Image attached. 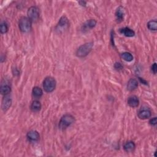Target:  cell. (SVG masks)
I'll use <instances>...</instances> for the list:
<instances>
[{
  "label": "cell",
  "mask_w": 157,
  "mask_h": 157,
  "mask_svg": "<svg viewBox=\"0 0 157 157\" xmlns=\"http://www.w3.org/2000/svg\"><path fill=\"white\" fill-rule=\"evenodd\" d=\"M74 121L75 118L73 115L70 114H65L61 118L59 121L58 128L62 130H65L69 126H70L73 124H74Z\"/></svg>",
  "instance_id": "1"
},
{
  "label": "cell",
  "mask_w": 157,
  "mask_h": 157,
  "mask_svg": "<svg viewBox=\"0 0 157 157\" xmlns=\"http://www.w3.org/2000/svg\"><path fill=\"white\" fill-rule=\"evenodd\" d=\"M93 47V43L86 42L78 47L76 51V55L79 58H84L89 54Z\"/></svg>",
  "instance_id": "2"
},
{
  "label": "cell",
  "mask_w": 157,
  "mask_h": 157,
  "mask_svg": "<svg viewBox=\"0 0 157 157\" xmlns=\"http://www.w3.org/2000/svg\"><path fill=\"white\" fill-rule=\"evenodd\" d=\"M57 82L55 78L49 76L44 78L43 81L42 86L44 91L47 93H52L56 88Z\"/></svg>",
  "instance_id": "3"
},
{
  "label": "cell",
  "mask_w": 157,
  "mask_h": 157,
  "mask_svg": "<svg viewBox=\"0 0 157 157\" xmlns=\"http://www.w3.org/2000/svg\"><path fill=\"white\" fill-rule=\"evenodd\" d=\"M31 20L27 17H22L19 21V27L20 30L24 33H28L31 30Z\"/></svg>",
  "instance_id": "4"
},
{
  "label": "cell",
  "mask_w": 157,
  "mask_h": 157,
  "mask_svg": "<svg viewBox=\"0 0 157 157\" xmlns=\"http://www.w3.org/2000/svg\"><path fill=\"white\" fill-rule=\"evenodd\" d=\"M40 16L39 8L36 6L30 7L27 11V17L32 23H36L38 21Z\"/></svg>",
  "instance_id": "5"
},
{
  "label": "cell",
  "mask_w": 157,
  "mask_h": 157,
  "mask_svg": "<svg viewBox=\"0 0 157 157\" xmlns=\"http://www.w3.org/2000/svg\"><path fill=\"white\" fill-rule=\"evenodd\" d=\"M152 116V111L149 108L143 106L137 112V117L141 120H146Z\"/></svg>",
  "instance_id": "6"
},
{
  "label": "cell",
  "mask_w": 157,
  "mask_h": 157,
  "mask_svg": "<svg viewBox=\"0 0 157 157\" xmlns=\"http://www.w3.org/2000/svg\"><path fill=\"white\" fill-rule=\"evenodd\" d=\"M69 27V20L66 16H63L60 18L58 25L57 26L56 30L61 33L63 32L65 30H67Z\"/></svg>",
  "instance_id": "7"
},
{
  "label": "cell",
  "mask_w": 157,
  "mask_h": 157,
  "mask_svg": "<svg viewBox=\"0 0 157 157\" xmlns=\"http://www.w3.org/2000/svg\"><path fill=\"white\" fill-rule=\"evenodd\" d=\"M27 137L31 142H38L40 139L39 133L36 130H31L28 132Z\"/></svg>",
  "instance_id": "8"
},
{
  "label": "cell",
  "mask_w": 157,
  "mask_h": 157,
  "mask_svg": "<svg viewBox=\"0 0 157 157\" xmlns=\"http://www.w3.org/2000/svg\"><path fill=\"white\" fill-rule=\"evenodd\" d=\"M127 102L129 107L132 108H137L139 105V100L136 96L133 95L128 98Z\"/></svg>",
  "instance_id": "9"
},
{
  "label": "cell",
  "mask_w": 157,
  "mask_h": 157,
  "mask_svg": "<svg viewBox=\"0 0 157 157\" xmlns=\"http://www.w3.org/2000/svg\"><path fill=\"white\" fill-rule=\"evenodd\" d=\"M11 104H12L11 98L9 97H8L7 95L4 96V97L2 101V105H1L3 110L4 112L7 110L11 106Z\"/></svg>",
  "instance_id": "10"
},
{
  "label": "cell",
  "mask_w": 157,
  "mask_h": 157,
  "mask_svg": "<svg viewBox=\"0 0 157 157\" xmlns=\"http://www.w3.org/2000/svg\"><path fill=\"white\" fill-rule=\"evenodd\" d=\"M125 16V12L124 8L120 6L117 8V9L116 12V20L118 23H120L124 20Z\"/></svg>",
  "instance_id": "11"
},
{
  "label": "cell",
  "mask_w": 157,
  "mask_h": 157,
  "mask_svg": "<svg viewBox=\"0 0 157 157\" xmlns=\"http://www.w3.org/2000/svg\"><path fill=\"white\" fill-rule=\"evenodd\" d=\"M138 86V82L136 78H130L127 84V90L132 92L136 90Z\"/></svg>",
  "instance_id": "12"
},
{
  "label": "cell",
  "mask_w": 157,
  "mask_h": 157,
  "mask_svg": "<svg viewBox=\"0 0 157 157\" xmlns=\"http://www.w3.org/2000/svg\"><path fill=\"white\" fill-rule=\"evenodd\" d=\"M97 22L94 19H90L88 21H86L83 25L84 30H89L93 29L95 27L96 25H97Z\"/></svg>",
  "instance_id": "13"
},
{
  "label": "cell",
  "mask_w": 157,
  "mask_h": 157,
  "mask_svg": "<svg viewBox=\"0 0 157 157\" xmlns=\"http://www.w3.org/2000/svg\"><path fill=\"white\" fill-rule=\"evenodd\" d=\"M135 148L136 144L133 141H128L124 145V149L126 152H132L134 150Z\"/></svg>",
  "instance_id": "14"
},
{
  "label": "cell",
  "mask_w": 157,
  "mask_h": 157,
  "mask_svg": "<svg viewBox=\"0 0 157 157\" xmlns=\"http://www.w3.org/2000/svg\"><path fill=\"white\" fill-rule=\"evenodd\" d=\"M0 92L1 94L7 96L11 92V87L8 84H1L0 87Z\"/></svg>",
  "instance_id": "15"
},
{
  "label": "cell",
  "mask_w": 157,
  "mask_h": 157,
  "mask_svg": "<svg viewBox=\"0 0 157 157\" xmlns=\"http://www.w3.org/2000/svg\"><path fill=\"white\" fill-rule=\"evenodd\" d=\"M41 108H42L41 103L38 100L33 101L30 106L31 110L34 112H39L41 109Z\"/></svg>",
  "instance_id": "16"
},
{
  "label": "cell",
  "mask_w": 157,
  "mask_h": 157,
  "mask_svg": "<svg viewBox=\"0 0 157 157\" xmlns=\"http://www.w3.org/2000/svg\"><path fill=\"white\" fill-rule=\"evenodd\" d=\"M120 33L126 37H133L135 35V32L128 27H125L120 30Z\"/></svg>",
  "instance_id": "17"
},
{
  "label": "cell",
  "mask_w": 157,
  "mask_h": 157,
  "mask_svg": "<svg viewBox=\"0 0 157 157\" xmlns=\"http://www.w3.org/2000/svg\"><path fill=\"white\" fill-rule=\"evenodd\" d=\"M43 94V90L39 86H34L32 90V95L34 98H39Z\"/></svg>",
  "instance_id": "18"
},
{
  "label": "cell",
  "mask_w": 157,
  "mask_h": 157,
  "mask_svg": "<svg viewBox=\"0 0 157 157\" xmlns=\"http://www.w3.org/2000/svg\"><path fill=\"white\" fill-rule=\"evenodd\" d=\"M121 57L127 62H132L134 58L133 55L131 53H129V52H127L122 53L121 54Z\"/></svg>",
  "instance_id": "19"
},
{
  "label": "cell",
  "mask_w": 157,
  "mask_h": 157,
  "mask_svg": "<svg viewBox=\"0 0 157 157\" xmlns=\"http://www.w3.org/2000/svg\"><path fill=\"white\" fill-rule=\"evenodd\" d=\"M147 27L150 31H156L157 30V22L156 20H150L147 23Z\"/></svg>",
  "instance_id": "20"
},
{
  "label": "cell",
  "mask_w": 157,
  "mask_h": 157,
  "mask_svg": "<svg viewBox=\"0 0 157 157\" xmlns=\"http://www.w3.org/2000/svg\"><path fill=\"white\" fill-rule=\"evenodd\" d=\"M8 25L5 22H2L0 25V31H1V34L6 33L8 31Z\"/></svg>",
  "instance_id": "21"
},
{
  "label": "cell",
  "mask_w": 157,
  "mask_h": 157,
  "mask_svg": "<svg viewBox=\"0 0 157 157\" xmlns=\"http://www.w3.org/2000/svg\"><path fill=\"white\" fill-rule=\"evenodd\" d=\"M149 124L152 126H155L157 124V118L156 117H153L151 118L149 121Z\"/></svg>",
  "instance_id": "22"
},
{
  "label": "cell",
  "mask_w": 157,
  "mask_h": 157,
  "mask_svg": "<svg viewBox=\"0 0 157 157\" xmlns=\"http://www.w3.org/2000/svg\"><path fill=\"white\" fill-rule=\"evenodd\" d=\"M151 70H152V71L153 72V73L154 74H156V71H157V66H156V63H154L152 65V67H151Z\"/></svg>",
  "instance_id": "23"
},
{
  "label": "cell",
  "mask_w": 157,
  "mask_h": 157,
  "mask_svg": "<svg viewBox=\"0 0 157 157\" xmlns=\"http://www.w3.org/2000/svg\"><path fill=\"white\" fill-rule=\"evenodd\" d=\"M114 68L116 69H121L122 68H123V66H122L121 64L120 63H116L115 65H114Z\"/></svg>",
  "instance_id": "24"
},
{
  "label": "cell",
  "mask_w": 157,
  "mask_h": 157,
  "mask_svg": "<svg viewBox=\"0 0 157 157\" xmlns=\"http://www.w3.org/2000/svg\"><path fill=\"white\" fill-rule=\"evenodd\" d=\"M79 3L81 4V6H85V4H86V2H85V1H79Z\"/></svg>",
  "instance_id": "25"
}]
</instances>
